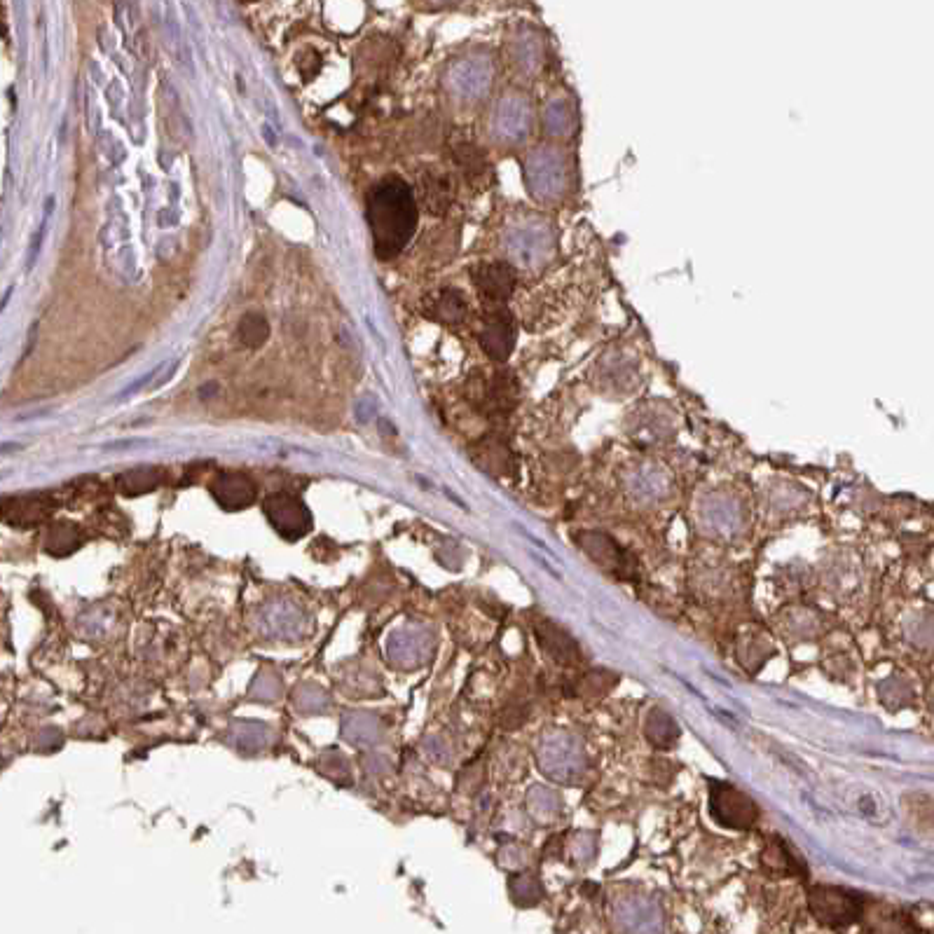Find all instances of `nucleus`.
Here are the masks:
<instances>
[{
	"label": "nucleus",
	"mask_w": 934,
	"mask_h": 934,
	"mask_svg": "<svg viewBox=\"0 0 934 934\" xmlns=\"http://www.w3.org/2000/svg\"><path fill=\"white\" fill-rule=\"evenodd\" d=\"M368 223L375 253L382 260L405 249L417 228V204L410 185L398 176H387L368 197Z\"/></svg>",
	"instance_id": "obj_1"
},
{
	"label": "nucleus",
	"mask_w": 934,
	"mask_h": 934,
	"mask_svg": "<svg viewBox=\"0 0 934 934\" xmlns=\"http://www.w3.org/2000/svg\"><path fill=\"white\" fill-rule=\"evenodd\" d=\"M525 185L539 202H560L572 185V164L558 146L534 148L525 160Z\"/></svg>",
	"instance_id": "obj_2"
},
{
	"label": "nucleus",
	"mask_w": 934,
	"mask_h": 934,
	"mask_svg": "<svg viewBox=\"0 0 934 934\" xmlns=\"http://www.w3.org/2000/svg\"><path fill=\"white\" fill-rule=\"evenodd\" d=\"M504 249L515 265L534 270L553 258L555 232L537 216L518 218L504 232Z\"/></svg>",
	"instance_id": "obj_3"
},
{
	"label": "nucleus",
	"mask_w": 934,
	"mask_h": 934,
	"mask_svg": "<svg viewBox=\"0 0 934 934\" xmlns=\"http://www.w3.org/2000/svg\"><path fill=\"white\" fill-rule=\"evenodd\" d=\"M808 904L815 918L829 927H848L864 909V899L857 892L841 888H810Z\"/></svg>",
	"instance_id": "obj_4"
},
{
	"label": "nucleus",
	"mask_w": 934,
	"mask_h": 934,
	"mask_svg": "<svg viewBox=\"0 0 934 934\" xmlns=\"http://www.w3.org/2000/svg\"><path fill=\"white\" fill-rule=\"evenodd\" d=\"M532 129V108L520 94L501 96L492 113V136L501 143H520Z\"/></svg>",
	"instance_id": "obj_5"
},
{
	"label": "nucleus",
	"mask_w": 934,
	"mask_h": 934,
	"mask_svg": "<svg viewBox=\"0 0 934 934\" xmlns=\"http://www.w3.org/2000/svg\"><path fill=\"white\" fill-rule=\"evenodd\" d=\"M712 815L733 829H750L759 820V808L750 796L738 792L733 785L712 782Z\"/></svg>",
	"instance_id": "obj_6"
},
{
	"label": "nucleus",
	"mask_w": 934,
	"mask_h": 934,
	"mask_svg": "<svg viewBox=\"0 0 934 934\" xmlns=\"http://www.w3.org/2000/svg\"><path fill=\"white\" fill-rule=\"evenodd\" d=\"M492 78H494L492 59L487 57V54H471V57H464L462 61H457V64L450 68L448 85L452 92L459 96V99L473 101V99H480V96L490 89Z\"/></svg>",
	"instance_id": "obj_7"
},
{
	"label": "nucleus",
	"mask_w": 934,
	"mask_h": 934,
	"mask_svg": "<svg viewBox=\"0 0 934 934\" xmlns=\"http://www.w3.org/2000/svg\"><path fill=\"white\" fill-rule=\"evenodd\" d=\"M473 286L476 291L483 295L487 302L492 305H501L511 298L515 291V284H518V274H515V267L511 263H480L473 267L471 272Z\"/></svg>",
	"instance_id": "obj_8"
},
{
	"label": "nucleus",
	"mask_w": 934,
	"mask_h": 934,
	"mask_svg": "<svg viewBox=\"0 0 934 934\" xmlns=\"http://www.w3.org/2000/svg\"><path fill=\"white\" fill-rule=\"evenodd\" d=\"M480 342H483L485 352L490 354L494 361L508 359V354H511L515 345V324L506 309H492V312L487 314L483 333H480Z\"/></svg>",
	"instance_id": "obj_9"
},
{
	"label": "nucleus",
	"mask_w": 934,
	"mask_h": 934,
	"mask_svg": "<svg viewBox=\"0 0 934 934\" xmlns=\"http://www.w3.org/2000/svg\"><path fill=\"white\" fill-rule=\"evenodd\" d=\"M420 197L431 214H436V216L445 214L448 206L452 204V197H455V185H452V178L445 174L443 169L424 171L420 178Z\"/></svg>",
	"instance_id": "obj_10"
},
{
	"label": "nucleus",
	"mask_w": 934,
	"mask_h": 934,
	"mask_svg": "<svg viewBox=\"0 0 934 934\" xmlns=\"http://www.w3.org/2000/svg\"><path fill=\"white\" fill-rule=\"evenodd\" d=\"M511 54L518 71L523 73H537L541 64H544V40L534 29H523L515 33Z\"/></svg>",
	"instance_id": "obj_11"
},
{
	"label": "nucleus",
	"mask_w": 934,
	"mask_h": 934,
	"mask_svg": "<svg viewBox=\"0 0 934 934\" xmlns=\"http://www.w3.org/2000/svg\"><path fill=\"white\" fill-rule=\"evenodd\" d=\"M544 129L551 136L565 139L576 129V111L574 103L565 94H555L544 106Z\"/></svg>",
	"instance_id": "obj_12"
},
{
	"label": "nucleus",
	"mask_w": 934,
	"mask_h": 934,
	"mask_svg": "<svg viewBox=\"0 0 934 934\" xmlns=\"http://www.w3.org/2000/svg\"><path fill=\"white\" fill-rule=\"evenodd\" d=\"M469 314V305H466L464 295L459 291H441L434 295L429 302V317L441 321V324H462Z\"/></svg>",
	"instance_id": "obj_13"
},
{
	"label": "nucleus",
	"mask_w": 934,
	"mask_h": 934,
	"mask_svg": "<svg viewBox=\"0 0 934 934\" xmlns=\"http://www.w3.org/2000/svg\"><path fill=\"white\" fill-rule=\"evenodd\" d=\"M455 162L471 183H483L487 178V171H490L483 150H480L478 146H473L471 141L455 143Z\"/></svg>",
	"instance_id": "obj_14"
},
{
	"label": "nucleus",
	"mask_w": 934,
	"mask_h": 934,
	"mask_svg": "<svg viewBox=\"0 0 934 934\" xmlns=\"http://www.w3.org/2000/svg\"><path fill=\"white\" fill-rule=\"evenodd\" d=\"M214 492L221 499V504L230 508L246 506L253 499V485L244 476H225L216 483Z\"/></svg>",
	"instance_id": "obj_15"
},
{
	"label": "nucleus",
	"mask_w": 934,
	"mask_h": 934,
	"mask_svg": "<svg viewBox=\"0 0 934 934\" xmlns=\"http://www.w3.org/2000/svg\"><path fill=\"white\" fill-rule=\"evenodd\" d=\"M768 853H771V857L766 855L764 862L773 871H782V874H789V876H803V878L808 876L806 867H803V860L787 846L785 841L771 843V846H768Z\"/></svg>",
	"instance_id": "obj_16"
},
{
	"label": "nucleus",
	"mask_w": 934,
	"mask_h": 934,
	"mask_svg": "<svg viewBox=\"0 0 934 934\" xmlns=\"http://www.w3.org/2000/svg\"><path fill=\"white\" fill-rule=\"evenodd\" d=\"M267 338H270V324H267V319L260 317L258 312H249L239 321V342H242L246 349L263 347Z\"/></svg>",
	"instance_id": "obj_17"
},
{
	"label": "nucleus",
	"mask_w": 934,
	"mask_h": 934,
	"mask_svg": "<svg viewBox=\"0 0 934 934\" xmlns=\"http://www.w3.org/2000/svg\"><path fill=\"white\" fill-rule=\"evenodd\" d=\"M539 640L544 642L546 649H551L555 661L572 663L576 658V644L555 626H546V630H539Z\"/></svg>",
	"instance_id": "obj_18"
},
{
	"label": "nucleus",
	"mask_w": 934,
	"mask_h": 934,
	"mask_svg": "<svg viewBox=\"0 0 934 934\" xmlns=\"http://www.w3.org/2000/svg\"><path fill=\"white\" fill-rule=\"evenodd\" d=\"M120 485H122V490L129 492V494L153 490V487L157 485V473L153 469H150V471L148 469L129 471L120 478Z\"/></svg>",
	"instance_id": "obj_19"
},
{
	"label": "nucleus",
	"mask_w": 934,
	"mask_h": 934,
	"mask_svg": "<svg viewBox=\"0 0 934 934\" xmlns=\"http://www.w3.org/2000/svg\"><path fill=\"white\" fill-rule=\"evenodd\" d=\"M438 3H450V0H438Z\"/></svg>",
	"instance_id": "obj_20"
},
{
	"label": "nucleus",
	"mask_w": 934,
	"mask_h": 934,
	"mask_svg": "<svg viewBox=\"0 0 934 934\" xmlns=\"http://www.w3.org/2000/svg\"><path fill=\"white\" fill-rule=\"evenodd\" d=\"M242 3H253V0H242Z\"/></svg>",
	"instance_id": "obj_21"
}]
</instances>
